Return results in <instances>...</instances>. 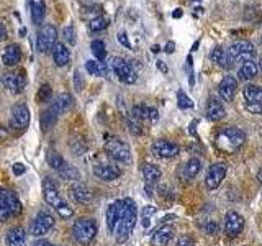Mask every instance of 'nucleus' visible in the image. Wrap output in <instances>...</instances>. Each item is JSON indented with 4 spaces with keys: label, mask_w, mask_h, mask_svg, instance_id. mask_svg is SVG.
Listing matches in <instances>:
<instances>
[{
    "label": "nucleus",
    "mask_w": 262,
    "mask_h": 246,
    "mask_svg": "<svg viewBox=\"0 0 262 246\" xmlns=\"http://www.w3.org/2000/svg\"><path fill=\"white\" fill-rule=\"evenodd\" d=\"M158 66H159V69H161L162 72H166V71H167V68L164 66V61H158Z\"/></svg>",
    "instance_id": "6e6d98bb"
},
{
    "label": "nucleus",
    "mask_w": 262,
    "mask_h": 246,
    "mask_svg": "<svg viewBox=\"0 0 262 246\" xmlns=\"http://www.w3.org/2000/svg\"><path fill=\"white\" fill-rule=\"evenodd\" d=\"M123 210H125V202L123 200H117L113 202L108 209H106V225H108V230L113 233L115 225L118 223L121 215H123Z\"/></svg>",
    "instance_id": "f3484780"
},
{
    "label": "nucleus",
    "mask_w": 262,
    "mask_h": 246,
    "mask_svg": "<svg viewBox=\"0 0 262 246\" xmlns=\"http://www.w3.org/2000/svg\"><path fill=\"white\" fill-rule=\"evenodd\" d=\"M244 228V218L237 212H228L225 217V233L229 238L237 236Z\"/></svg>",
    "instance_id": "2eb2a0df"
},
{
    "label": "nucleus",
    "mask_w": 262,
    "mask_h": 246,
    "mask_svg": "<svg viewBox=\"0 0 262 246\" xmlns=\"http://www.w3.org/2000/svg\"><path fill=\"white\" fill-rule=\"evenodd\" d=\"M143 176H144L147 184H154V182H158V180L161 179L162 172H161V169L158 166H156V164H144V166H143Z\"/></svg>",
    "instance_id": "c756f323"
},
{
    "label": "nucleus",
    "mask_w": 262,
    "mask_h": 246,
    "mask_svg": "<svg viewBox=\"0 0 262 246\" xmlns=\"http://www.w3.org/2000/svg\"><path fill=\"white\" fill-rule=\"evenodd\" d=\"M72 233L77 243L89 246L94 241V238L97 235V221L94 218L82 217L76 220V223L72 225Z\"/></svg>",
    "instance_id": "20e7f679"
},
{
    "label": "nucleus",
    "mask_w": 262,
    "mask_h": 246,
    "mask_svg": "<svg viewBox=\"0 0 262 246\" xmlns=\"http://www.w3.org/2000/svg\"><path fill=\"white\" fill-rule=\"evenodd\" d=\"M30 8H31V20L33 23L39 25L43 22L46 15V4L45 0H30Z\"/></svg>",
    "instance_id": "bb28decb"
},
{
    "label": "nucleus",
    "mask_w": 262,
    "mask_h": 246,
    "mask_svg": "<svg viewBox=\"0 0 262 246\" xmlns=\"http://www.w3.org/2000/svg\"><path fill=\"white\" fill-rule=\"evenodd\" d=\"M56 39H57L56 27L46 23L39 28L36 35V49L39 53H48L49 49H53V46L56 45Z\"/></svg>",
    "instance_id": "423d86ee"
},
{
    "label": "nucleus",
    "mask_w": 262,
    "mask_h": 246,
    "mask_svg": "<svg viewBox=\"0 0 262 246\" xmlns=\"http://www.w3.org/2000/svg\"><path fill=\"white\" fill-rule=\"evenodd\" d=\"M177 246H195V243H193L192 238H188V236H180L179 240H177Z\"/></svg>",
    "instance_id": "a18cd8bd"
},
{
    "label": "nucleus",
    "mask_w": 262,
    "mask_h": 246,
    "mask_svg": "<svg viewBox=\"0 0 262 246\" xmlns=\"http://www.w3.org/2000/svg\"><path fill=\"white\" fill-rule=\"evenodd\" d=\"M62 35L69 45H76V31H74V27H66L62 30Z\"/></svg>",
    "instance_id": "a19ab883"
},
{
    "label": "nucleus",
    "mask_w": 262,
    "mask_h": 246,
    "mask_svg": "<svg viewBox=\"0 0 262 246\" xmlns=\"http://www.w3.org/2000/svg\"><path fill=\"white\" fill-rule=\"evenodd\" d=\"M43 195H45V200L46 203H49L51 207L57 209V207H61L62 203H66L62 200V197L59 194V191H57V186L56 182H53V179H49L46 177L43 180Z\"/></svg>",
    "instance_id": "4468645a"
},
{
    "label": "nucleus",
    "mask_w": 262,
    "mask_h": 246,
    "mask_svg": "<svg viewBox=\"0 0 262 246\" xmlns=\"http://www.w3.org/2000/svg\"><path fill=\"white\" fill-rule=\"evenodd\" d=\"M35 246H56V244L49 243V241H36V243H35Z\"/></svg>",
    "instance_id": "5fc2aeb1"
},
{
    "label": "nucleus",
    "mask_w": 262,
    "mask_h": 246,
    "mask_svg": "<svg viewBox=\"0 0 262 246\" xmlns=\"http://www.w3.org/2000/svg\"><path fill=\"white\" fill-rule=\"evenodd\" d=\"M94 174L102 180H115L117 177L121 176V171L115 166H103V164H98V166L94 168Z\"/></svg>",
    "instance_id": "b1692460"
},
{
    "label": "nucleus",
    "mask_w": 262,
    "mask_h": 246,
    "mask_svg": "<svg viewBox=\"0 0 262 246\" xmlns=\"http://www.w3.org/2000/svg\"><path fill=\"white\" fill-rule=\"evenodd\" d=\"M174 49H176V43L174 41H169V43L166 45V53H174Z\"/></svg>",
    "instance_id": "3c124183"
},
{
    "label": "nucleus",
    "mask_w": 262,
    "mask_h": 246,
    "mask_svg": "<svg viewBox=\"0 0 262 246\" xmlns=\"http://www.w3.org/2000/svg\"><path fill=\"white\" fill-rule=\"evenodd\" d=\"M237 89V80L233 76H225L218 84V94L225 102H231Z\"/></svg>",
    "instance_id": "dca6fc26"
},
{
    "label": "nucleus",
    "mask_w": 262,
    "mask_h": 246,
    "mask_svg": "<svg viewBox=\"0 0 262 246\" xmlns=\"http://www.w3.org/2000/svg\"><path fill=\"white\" fill-rule=\"evenodd\" d=\"M226 51L231 63H246L252 59L254 46L249 41H236V43H233Z\"/></svg>",
    "instance_id": "39448f33"
},
{
    "label": "nucleus",
    "mask_w": 262,
    "mask_h": 246,
    "mask_svg": "<svg viewBox=\"0 0 262 246\" xmlns=\"http://www.w3.org/2000/svg\"><path fill=\"white\" fill-rule=\"evenodd\" d=\"M210 59L221 66V68H231V61H229V56H228V51H226V48L223 46H216L213 51L210 53Z\"/></svg>",
    "instance_id": "a878e982"
},
{
    "label": "nucleus",
    "mask_w": 262,
    "mask_h": 246,
    "mask_svg": "<svg viewBox=\"0 0 262 246\" xmlns=\"http://www.w3.org/2000/svg\"><path fill=\"white\" fill-rule=\"evenodd\" d=\"M199 125V120H193L192 123H190V135H195V127Z\"/></svg>",
    "instance_id": "603ef678"
},
{
    "label": "nucleus",
    "mask_w": 262,
    "mask_h": 246,
    "mask_svg": "<svg viewBox=\"0 0 262 246\" xmlns=\"http://www.w3.org/2000/svg\"><path fill=\"white\" fill-rule=\"evenodd\" d=\"M257 72H259V66H257V63L256 61H246V63H243V66L239 68V79H243V80H251V79H254L257 76Z\"/></svg>",
    "instance_id": "cd10ccee"
},
{
    "label": "nucleus",
    "mask_w": 262,
    "mask_h": 246,
    "mask_svg": "<svg viewBox=\"0 0 262 246\" xmlns=\"http://www.w3.org/2000/svg\"><path fill=\"white\" fill-rule=\"evenodd\" d=\"M85 69L89 74H92V76H106V66L105 63H100V61H87L85 63Z\"/></svg>",
    "instance_id": "72a5a7b5"
},
{
    "label": "nucleus",
    "mask_w": 262,
    "mask_h": 246,
    "mask_svg": "<svg viewBox=\"0 0 262 246\" xmlns=\"http://www.w3.org/2000/svg\"><path fill=\"white\" fill-rule=\"evenodd\" d=\"M180 15H182V12H180V10H179V8H177V12H174V16H176V18H179V16H180Z\"/></svg>",
    "instance_id": "13d9d810"
},
{
    "label": "nucleus",
    "mask_w": 262,
    "mask_h": 246,
    "mask_svg": "<svg viewBox=\"0 0 262 246\" xmlns=\"http://www.w3.org/2000/svg\"><path fill=\"white\" fill-rule=\"evenodd\" d=\"M125 202V210H123V215L120 218V221L117 225H115V240H117L118 244H123L125 243L131 232H133V228L136 225V220H138V209H136V203L135 200L131 199H123Z\"/></svg>",
    "instance_id": "f257e3e1"
},
{
    "label": "nucleus",
    "mask_w": 262,
    "mask_h": 246,
    "mask_svg": "<svg viewBox=\"0 0 262 246\" xmlns=\"http://www.w3.org/2000/svg\"><path fill=\"white\" fill-rule=\"evenodd\" d=\"M176 230L170 225H162L161 228H158L151 236V243L152 246H166L172 238H174Z\"/></svg>",
    "instance_id": "a211bd4d"
},
{
    "label": "nucleus",
    "mask_w": 262,
    "mask_h": 246,
    "mask_svg": "<svg viewBox=\"0 0 262 246\" xmlns=\"http://www.w3.org/2000/svg\"><path fill=\"white\" fill-rule=\"evenodd\" d=\"M36 98H38V102H49V98H51V87H49L48 84H45L39 89Z\"/></svg>",
    "instance_id": "ea45409f"
},
{
    "label": "nucleus",
    "mask_w": 262,
    "mask_h": 246,
    "mask_svg": "<svg viewBox=\"0 0 262 246\" xmlns=\"http://www.w3.org/2000/svg\"><path fill=\"white\" fill-rule=\"evenodd\" d=\"M90 49H92V54L97 57V61L103 63L105 56H106V51H105V43L102 39H94L92 43H90Z\"/></svg>",
    "instance_id": "f704fd0d"
},
{
    "label": "nucleus",
    "mask_w": 262,
    "mask_h": 246,
    "mask_svg": "<svg viewBox=\"0 0 262 246\" xmlns=\"http://www.w3.org/2000/svg\"><path fill=\"white\" fill-rule=\"evenodd\" d=\"M53 227H54L53 215H49L48 212H39L36 215V218L33 220V223H31V235L33 236H43Z\"/></svg>",
    "instance_id": "9b49d317"
},
{
    "label": "nucleus",
    "mask_w": 262,
    "mask_h": 246,
    "mask_svg": "<svg viewBox=\"0 0 262 246\" xmlns=\"http://www.w3.org/2000/svg\"><path fill=\"white\" fill-rule=\"evenodd\" d=\"M226 110L223 104H221L218 98H210L208 105H207V118L211 121H218L221 118H225Z\"/></svg>",
    "instance_id": "412c9836"
},
{
    "label": "nucleus",
    "mask_w": 262,
    "mask_h": 246,
    "mask_svg": "<svg viewBox=\"0 0 262 246\" xmlns=\"http://www.w3.org/2000/svg\"><path fill=\"white\" fill-rule=\"evenodd\" d=\"M105 151L108 153L113 159H117L120 162L129 164L131 162V150L126 143L120 141V139H108L105 143Z\"/></svg>",
    "instance_id": "6e6552de"
},
{
    "label": "nucleus",
    "mask_w": 262,
    "mask_h": 246,
    "mask_svg": "<svg viewBox=\"0 0 262 246\" xmlns=\"http://www.w3.org/2000/svg\"><path fill=\"white\" fill-rule=\"evenodd\" d=\"M118 41L123 45V46H126V48H131V43L128 41V38H126V33L125 31H121L120 35H118Z\"/></svg>",
    "instance_id": "de8ad7c7"
},
{
    "label": "nucleus",
    "mask_w": 262,
    "mask_h": 246,
    "mask_svg": "<svg viewBox=\"0 0 262 246\" xmlns=\"http://www.w3.org/2000/svg\"><path fill=\"white\" fill-rule=\"evenodd\" d=\"M21 59V49L18 45H8L5 48V51L2 54V61L5 66H8V68H13V66H16L20 63Z\"/></svg>",
    "instance_id": "aec40b11"
},
{
    "label": "nucleus",
    "mask_w": 262,
    "mask_h": 246,
    "mask_svg": "<svg viewBox=\"0 0 262 246\" xmlns=\"http://www.w3.org/2000/svg\"><path fill=\"white\" fill-rule=\"evenodd\" d=\"M226 176V164L225 162H215L211 164L207 171V177H205V182H207L208 189H216L220 184L223 182V179Z\"/></svg>",
    "instance_id": "f8f14e48"
},
{
    "label": "nucleus",
    "mask_w": 262,
    "mask_h": 246,
    "mask_svg": "<svg viewBox=\"0 0 262 246\" xmlns=\"http://www.w3.org/2000/svg\"><path fill=\"white\" fill-rule=\"evenodd\" d=\"M7 35H8V33H7V28H5V25H4V22L2 20H0V39H7Z\"/></svg>",
    "instance_id": "8fccbe9b"
},
{
    "label": "nucleus",
    "mask_w": 262,
    "mask_h": 246,
    "mask_svg": "<svg viewBox=\"0 0 262 246\" xmlns=\"http://www.w3.org/2000/svg\"><path fill=\"white\" fill-rule=\"evenodd\" d=\"M71 194H72V199L79 203H89L90 200H92V192H90L89 189L80 182H76L71 187Z\"/></svg>",
    "instance_id": "393cba45"
},
{
    "label": "nucleus",
    "mask_w": 262,
    "mask_h": 246,
    "mask_svg": "<svg viewBox=\"0 0 262 246\" xmlns=\"http://www.w3.org/2000/svg\"><path fill=\"white\" fill-rule=\"evenodd\" d=\"M8 246H27V233L21 227H13L7 233Z\"/></svg>",
    "instance_id": "5701e85b"
},
{
    "label": "nucleus",
    "mask_w": 262,
    "mask_h": 246,
    "mask_svg": "<svg viewBox=\"0 0 262 246\" xmlns=\"http://www.w3.org/2000/svg\"><path fill=\"white\" fill-rule=\"evenodd\" d=\"M151 151L154 156H158V158H164V159H169V158H174V156L179 154L180 148L169 141V139H156L151 146Z\"/></svg>",
    "instance_id": "9d476101"
},
{
    "label": "nucleus",
    "mask_w": 262,
    "mask_h": 246,
    "mask_svg": "<svg viewBox=\"0 0 262 246\" xmlns=\"http://www.w3.org/2000/svg\"><path fill=\"white\" fill-rule=\"evenodd\" d=\"M46 161L49 164V168H53L54 171H61L64 166H66V161L64 158L59 154V153H56V151H48L46 154Z\"/></svg>",
    "instance_id": "473e14b6"
},
{
    "label": "nucleus",
    "mask_w": 262,
    "mask_h": 246,
    "mask_svg": "<svg viewBox=\"0 0 262 246\" xmlns=\"http://www.w3.org/2000/svg\"><path fill=\"white\" fill-rule=\"evenodd\" d=\"M177 102H179V107L182 110L192 109V107H193V102L190 100V98H188V95L185 92H182V90H180V92L177 94Z\"/></svg>",
    "instance_id": "58836bf2"
},
{
    "label": "nucleus",
    "mask_w": 262,
    "mask_h": 246,
    "mask_svg": "<svg viewBox=\"0 0 262 246\" xmlns=\"http://www.w3.org/2000/svg\"><path fill=\"white\" fill-rule=\"evenodd\" d=\"M30 123V109L27 104H16L12 109L10 127L13 130H25Z\"/></svg>",
    "instance_id": "1a4fd4ad"
},
{
    "label": "nucleus",
    "mask_w": 262,
    "mask_h": 246,
    "mask_svg": "<svg viewBox=\"0 0 262 246\" xmlns=\"http://www.w3.org/2000/svg\"><path fill=\"white\" fill-rule=\"evenodd\" d=\"M200 171H202V161L196 159V158L188 159L184 166V172H185L187 179H195L196 176H199Z\"/></svg>",
    "instance_id": "7c9ffc66"
},
{
    "label": "nucleus",
    "mask_w": 262,
    "mask_h": 246,
    "mask_svg": "<svg viewBox=\"0 0 262 246\" xmlns=\"http://www.w3.org/2000/svg\"><path fill=\"white\" fill-rule=\"evenodd\" d=\"M156 212H158V209L152 207V205H147V207L143 209V217H151L152 213H156Z\"/></svg>",
    "instance_id": "09e8293b"
},
{
    "label": "nucleus",
    "mask_w": 262,
    "mask_h": 246,
    "mask_svg": "<svg viewBox=\"0 0 262 246\" xmlns=\"http://www.w3.org/2000/svg\"><path fill=\"white\" fill-rule=\"evenodd\" d=\"M23 207L13 192L8 189H0V221H8L12 217H18Z\"/></svg>",
    "instance_id": "f03ea898"
},
{
    "label": "nucleus",
    "mask_w": 262,
    "mask_h": 246,
    "mask_svg": "<svg viewBox=\"0 0 262 246\" xmlns=\"http://www.w3.org/2000/svg\"><path fill=\"white\" fill-rule=\"evenodd\" d=\"M246 141V133L236 127H228L216 136V146L223 151H234Z\"/></svg>",
    "instance_id": "7ed1b4c3"
},
{
    "label": "nucleus",
    "mask_w": 262,
    "mask_h": 246,
    "mask_svg": "<svg viewBox=\"0 0 262 246\" xmlns=\"http://www.w3.org/2000/svg\"><path fill=\"white\" fill-rule=\"evenodd\" d=\"M112 68L121 82H125V84H135L136 71H135L133 66H131V63L123 59V57L115 56V57H112Z\"/></svg>",
    "instance_id": "0eeeda50"
},
{
    "label": "nucleus",
    "mask_w": 262,
    "mask_h": 246,
    "mask_svg": "<svg viewBox=\"0 0 262 246\" xmlns=\"http://www.w3.org/2000/svg\"><path fill=\"white\" fill-rule=\"evenodd\" d=\"M159 51H161L159 46H152V53H159Z\"/></svg>",
    "instance_id": "4d7b16f0"
},
{
    "label": "nucleus",
    "mask_w": 262,
    "mask_h": 246,
    "mask_svg": "<svg viewBox=\"0 0 262 246\" xmlns=\"http://www.w3.org/2000/svg\"><path fill=\"white\" fill-rule=\"evenodd\" d=\"M126 125H128V130H129L133 135H141V133H143V130H141V121H139L138 118H135L133 115H129V117H128Z\"/></svg>",
    "instance_id": "4c0bfd02"
},
{
    "label": "nucleus",
    "mask_w": 262,
    "mask_h": 246,
    "mask_svg": "<svg viewBox=\"0 0 262 246\" xmlns=\"http://www.w3.org/2000/svg\"><path fill=\"white\" fill-rule=\"evenodd\" d=\"M243 94H244V98H246V102H248V105H260V100H262V92H260V89L257 86H246L244 90H243Z\"/></svg>",
    "instance_id": "c85d7f7f"
},
{
    "label": "nucleus",
    "mask_w": 262,
    "mask_h": 246,
    "mask_svg": "<svg viewBox=\"0 0 262 246\" xmlns=\"http://www.w3.org/2000/svg\"><path fill=\"white\" fill-rule=\"evenodd\" d=\"M141 223H143V227H144V228L149 227V225H151V220H149V217H143V221H141Z\"/></svg>",
    "instance_id": "864d4df0"
},
{
    "label": "nucleus",
    "mask_w": 262,
    "mask_h": 246,
    "mask_svg": "<svg viewBox=\"0 0 262 246\" xmlns=\"http://www.w3.org/2000/svg\"><path fill=\"white\" fill-rule=\"evenodd\" d=\"M192 2H200V0H192Z\"/></svg>",
    "instance_id": "bf43d9fd"
},
{
    "label": "nucleus",
    "mask_w": 262,
    "mask_h": 246,
    "mask_svg": "<svg viewBox=\"0 0 262 246\" xmlns=\"http://www.w3.org/2000/svg\"><path fill=\"white\" fill-rule=\"evenodd\" d=\"M56 212L59 213V215H61L62 218H71V217L74 215V210L69 207L68 203H62L61 207H57V209H56Z\"/></svg>",
    "instance_id": "79ce46f5"
},
{
    "label": "nucleus",
    "mask_w": 262,
    "mask_h": 246,
    "mask_svg": "<svg viewBox=\"0 0 262 246\" xmlns=\"http://www.w3.org/2000/svg\"><path fill=\"white\" fill-rule=\"evenodd\" d=\"M57 172H59V176L62 179H66V180H77L80 177L79 171L74 166H68V164H66V166L61 171H57Z\"/></svg>",
    "instance_id": "c9c22d12"
},
{
    "label": "nucleus",
    "mask_w": 262,
    "mask_h": 246,
    "mask_svg": "<svg viewBox=\"0 0 262 246\" xmlns=\"http://www.w3.org/2000/svg\"><path fill=\"white\" fill-rule=\"evenodd\" d=\"M72 104H74V97L71 95V94H68V92H64V94H61L59 97L56 98V100L53 102V105H51V110L59 117V115H62L64 112H68L71 107H72Z\"/></svg>",
    "instance_id": "4be33fe9"
},
{
    "label": "nucleus",
    "mask_w": 262,
    "mask_h": 246,
    "mask_svg": "<svg viewBox=\"0 0 262 246\" xmlns=\"http://www.w3.org/2000/svg\"><path fill=\"white\" fill-rule=\"evenodd\" d=\"M25 172H27V168H25L21 162L13 164V174L15 176H21V174H25Z\"/></svg>",
    "instance_id": "49530a36"
},
{
    "label": "nucleus",
    "mask_w": 262,
    "mask_h": 246,
    "mask_svg": "<svg viewBox=\"0 0 262 246\" xmlns=\"http://www.w3.org/2000/svg\"><path fill=\"white\" fill-rule=\"evenodd\" d=\"M53 59H54L57 68H64V66H68L69 59H71L69 48L64 43H56L53 46Z\"/></svg>",
    "instance_id": "6ab92c4d"
},
{
    "label": "nucleus",
    "mask_w": 262,
    "mask_h": 246,
    "mask_svg": "<svg viewBox=\"0 0 262 246\" xmlns=\"http://www.w3.org/2000/svg\"><path fill=\"white\" fill-rule=\"evenodd\" d=\"M2 82L5 89H8L13 94H20L23 92L25 86H27V76H25L23 71L18 72H7L5 76L2 77Z\"/></svg>",
    "instance_id": "ddd939ff"
},
{
    "label": "nucleus",
    "mask_w": 262,
    "mask_h": 246,
    "mask_svg": "<svg viewBox=\"0 0 262 246\" xmlns=\"http://www.w3.org/2000/svg\"><path fill=\"white\" fill-rule=\"evenodd\" d=\"M74 86H76L77 90H82L84 89V77H82V74L79 71L74 72Z\"/></svg>",
    "instance_id": "c03bdc74"
},
{
    "label": "nucleus",
    "mask_w": 262,
    "mask_h": 246,
    "mask_svg": "<svg viewBox=\"0 0 262 246\" xmlns=\"http://www.w3.org/2000/svg\"><path fill=\"white\" fill-rule=\"evenodd\" d=\"M56 120H57V115L51 110V107H49V109L45 110L43 113H41V117H39V123H41V128H43V131H48L49 128H53Z\"/></svg>",
    "instance_id": "2f4dec72"
},
{
    "label": "nucleus",
    "mask_w": 262,
    "mask_h": 246,
    "mask_svg": "<svg viewBox=\"0 0 262 246\" xmlns=\"http://www.w3.org/2000/svg\"><path fill=\"white\" fill-rule=\"evenodd\" d=\"M106 27H108V18H105V16H98L89 23V28L92 31H103Z\"/></svg>",
    "instance_id": "e433bc0d"
},
{
    "label": "nucleus",
    "mask_w": 262,
    "mask_h": 246,
    "mask_svg": "<svg viewBox=\"0 0 262 246\" xmlns=\"http://www.w3.org/2000/svg\"><path fill=\"white\" fill-rule=\"evenodd\" d=\"M203 232L207 235H215V233H218V225L215 221H208V223L203 225Z\"/></svg>",
    "instance_id": "37998d69"
}]
</instances>
